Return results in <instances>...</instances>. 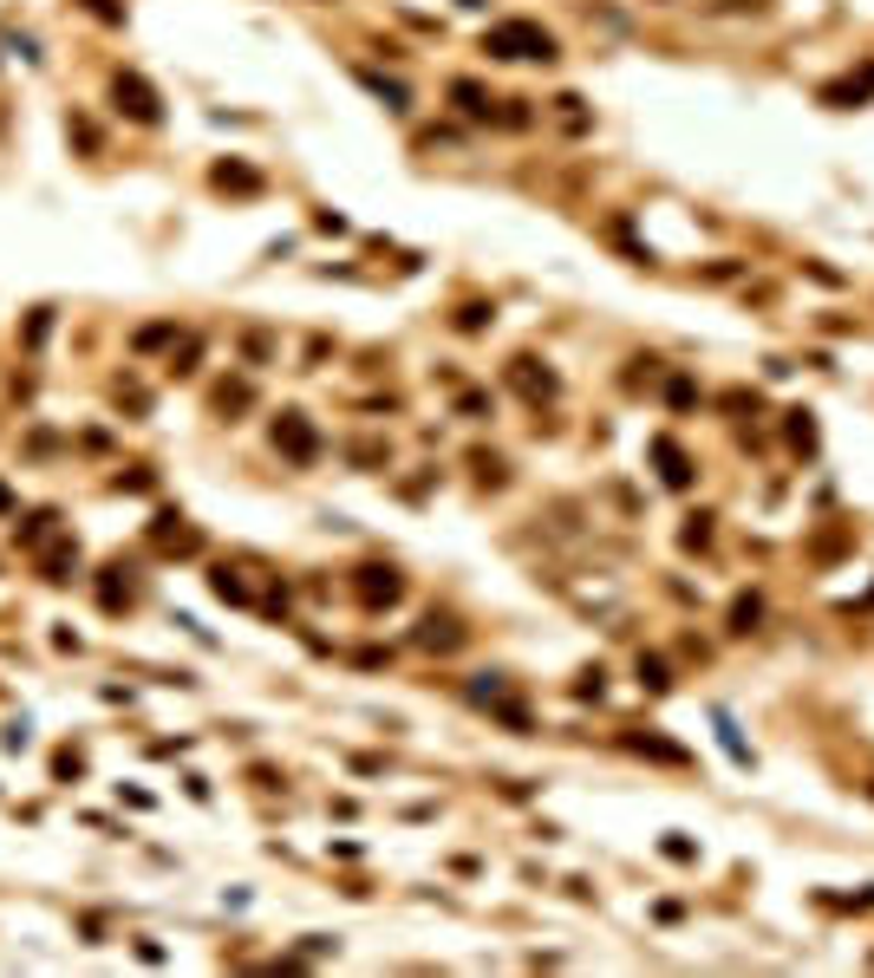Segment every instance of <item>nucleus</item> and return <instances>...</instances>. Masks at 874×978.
<instances>
[{"mask_svg":"<svg viewBox=\"0 0 874 978\" xmlns=\"http://www.w3.org/2000/svg\"><path fill=\"white\" fill-rule=\"evenodd\" d=\"M483 53H490V60H542V66H548L562 46H555V33H548L542 20H497V26L483 33Z\"/></svg>","mask_w":874,"mask_h":978,"instance_id":"nucleus-1","label":"nucleus"},{"mask_svg":"<svg viewBox=\"0 0 874 978\" xmlns=\"http://www.w3.org/2000/svg\"><path fill=\"white\" fill-rule=\"evenodd\" d=\"M40 574H46V581H73V574H78V542H73V535H60V542L40 555Z\"/></svg>","mask_w":874,"mask_h":978,"instance_id":"nucleus-13","label":"nucleus"},{"mask_svg":"<svg viewBox=\"0 0 874 978\" xmlns=\"http://www.w3.org/2000/svg\"><path fill=\"white\" fill-rule=\"evenodd\" d=\"M757 627H764V594H737L731 600V632L744 639V632H757Z\"/></svg>","mask_w":874,"mask_h":978,"instance_id":"nucleus-15","label":"nucleus"},{"mask_svg":"<svg viewBox=\"0 0 874 978\" xmlns=\"http://www.w3.org/2000/svg\"><path fill=\"white\" fill-rule=\"evenodd\" d=\"M647 450H653V464H659V483L665 489H692V457L679 450V437H653Z\"/></svg>","mask_w":874,"mask_h":978,"instance_id":"nucleus-7","label":"nucleus"},{"mask_svg":"<svg viewBox=\"0 0 874 978\" xmlns=\"http://www.w3.org/2000/svg\"><path fill=\"white\" fill-rule=\"evenodd\" d=\"M790 444H797V450H816V424H809V412H790Z\"/></svg>","mask_w":874,"mask_h":978,"instance_id":"nucleus-25","label":"nucleus"},{"mask_svg":"<svg viewBox=\"0 0 874 978\" xmlns=\"http://www.w3.org/2000/svg\"><path fill=\"white\" fill-rule=\"evenodd\" d=\"M111 111L131 118V125H163V98H157V85L145 72H118L111 78Z\"/></svg>","mask_w":874,"mask_h":978,"instance_id":"nucleus-2","label":"nucleus"},{"mask_svg":"<svg viewBox=\"0 0 874 978\" xmlns=\"http://www.w3.org/2000/svg\"><path fill=\"white\" fill-rule=\"evenodd\" d=\"M150 542H157L163 555H196V549H203V535L183 529V515H157V522H150Z\"/></svg>","mask_w":874,"mask_h":978,"instance_id":"nucleus-8","label":"nucleus"},{"mask_svg":"<svg viewBox=\"0 0 874 978\" xmlns=\"http://www.w3.org/2000/svg\"><path fill=\"white\" fill-rule=\"evenodd\" d=\"M196 352H203V340H183V352H170V372H177V379L196 372Z\"/></svg>","mask_w":874,"mask_h":978,"instance_id":"nucleus-27","label":"nucleus"},{"mask_svg":"<svg viewBox=\"0 0 874 978\" xmlns=\"http://www.w3.org/2000/svg\"><path fill=\"white\" fill-rule=\"evenodd\" d=\"M170 340H177V320H157V327H138V340H131V347L157 352V347H170Z\"/></svg>","mask_w":874,"mask_h":978,"instance_id":"nucleus-19","label":"nucleus"},{"mask_svg":"<svg viewBox=\"0 0 874 978\" xmlns=\"http://www.w3.org/2000/svg\"><path fill=\"white\" fill-rule=\"evenodd\" d=\"M490 313H497V307H483V300L457 307V333H483V327H490Z\"/></svg>","mask_w":874,"mask_h":978,"instance_id":"nucleus-21","label":"nucleus"},{"mask_svg":"<svg viewBox=\"0 0 874 978\" xmlns=\"http://www.w3.org/2000/svg\"><path fill=\"white\" fill-rule=\"evenodd\" d=\"M470 464H477V483H503V457H483V450H477Z\"/></svg>","mask_w":874,"mask_h":978,"instance_id":"nucleus-28","label":"nucleus"},{"mask_svg":"<svg viewBox=\"0 0 874 978\" xmlns=\"http://www.w3.org/2000/svg\"><path fill=\"white\" fill-rule=\"evenodd\" d=\"M679 542H685V549H705V542H712V515H692V522H685V535H679Z\"/></svg>","mask_w":874,"mask_h":978,"instance_id":"nucleus-26","label":"nucleus"},{"mask_svg":"<svg viewBox=\"0 0 874 978\" xmlns=\"http://www.w3.org/2000/svg\"><path fill=\"white\" fill-rule=\"evenodd\" d=\"M78 7H85L92 20H105V26H125V7H118V0H78Z\"/></svg>","mask_w":874,"mask_h":978,"instance_id":"nucleus-24","label":"nucleus"},{"mask_svg":"<svg viewBox=\"0 0 874 978\" xmlns=\"http://www.w3.org/2000/svg\"><path fill=\"white\" fill-rule=\"evenodd\" d=\"M0 509H13V489H7V483H0Z\"/></svg>","mask_w":874,"mask_h":978,"instance_id":"nucleus-29","label":"nucleus"},{"mask_svg":"<svg viewBox=\"0 0 874 978\" xmlns=\"http://www.w3.org/2000/svg\"><path fill=\"white\" fill-rule=\"evenodd\" d=\"M665 405H672V412H692V405H699V385H692V379H672V385H665Z\"/></svg>","mask_w":874,"mask_h":978,"instance_id":"nucleus-23","label":"nucleus"},{"mask_svg":"<svg viewBox=\"0 0 874 978\" xmlns=\"http://www.w3.org/2000/svg\"><path fill=\"white\" fill-rule=\"evenodd\" d=\"M210 405L235 424V412H248V405H255V385H248V379H222L216 392H210Z\"/></svg>","mask_w":874,"mask_h":978,"instance_id":"nucleus-14","label":"nucleus"},{"mask_svg":"<svg viewBox=\"0 0 874 978\" xmlns=\"http://www.w3.org/2000/svg\"><path fill=\"white\" fill-rule=\"evenodd\" d=\"M210 587H216V600H228V607H248V587H242V574H235V567H216V574H210Z\"/></svg>","mask_w":874,"mask_h":978,"instance_id":"nucleus-17","label":"nucleus"},{"mask_svg":"<svg viewBox=\"0 0 874 978\" xmlns=\"http://www.w3.org/2000/svg\"><path fill=\"white\" fill-rule=\"evenodd\" d=\"M46 535H53V509H40V515H26V522H20V542H26V549H40Z\"/></svg>","mask_w":874,"mask_h":978,"instance_id":"nucleus-22","label":"nucleus"},{"mask_svg":"<svg viewBox=\"0 0 874 978\" xmlns=\"http://www.w3.org/2000/svg\"><path fill=\"white\" fill-rule=\"evenodd\" d=\"M855 907H874V887H868V894H855Z\"/></svg>","mask_w":874,"mask_h":978,"instance_id":"nucleus-30","label":"nucleus"},{"mask_svg":"<svg viewBox=\"0 0 874 978\" xmlns=\"http://www.w3.org/2000/svg\"><path fill=\"white\" fill-rule=\"evenodd\" d=\"M418 646H425V652H457V646H463L457 614H425V620H418Z\"/></svg>","mask_w":874,"mask_h":978,"instance_id":"nucleus-10","label":"nucleus"},{"mask_svg":"<svg viewBox=\"0 0 874 978\" xmlns=\"http://www.w3.org/2000/svg\"><path fill=\"white\" fill-rule=\"evenodd\" d=\"M640 685H647V692H672V666H665L659 652H640Z\"/></svg>","mask_w":874,"mask_h":978,"instance_id":"nucleus-18","label":"nucleus"},{"mask_svg":"<svg viewBox=\"0 0 874 978\" xmlns=\"http://www.w3.org/2000/svg\"><path fill=\"white\" fill-rule=\"evenodd\" d=\"M210 183H216L222 196H262V170H248V163H216Z\"/></svg>","mask_w":874,"mask_h":978,"instance_id":"nucleus-12","label":"nucleus"},{"mask_svg":"<svg viewBox=\"0 0 874 978\" xmlns=\"http://www.w3.org/2000/svg\"><path fill=\"white\" fill-rule=\"evenodd\" d=\"M510 385L522 392V398H535V405L562 392V379H555V372H548L542 359H529V352H522V359H510Z\"/></svg>","mask_w":874,"mask_h":978,"instance_id":"nucleus-6","label":"nucleus"},{"mask_svg":"<svg viewBox=\"0 0 874 978\" xmlns=\"http://www.w3.org/2000/svg\"><path fill=\"white\" fill-rule=\"evenodd\" d=\"M46 333H53V307H33V313H26V333H20V340H26V352L46 347Z\"/></svg>","mask_w":874,"mask_h":978,"instance_id":"nucleus-20","label":"nucleus"},{"mask_svg":"<svg viewBox=\"0 0 874 978\" xmlns=\"http://www.w3.org/2000/svg\"><path fill=\"white\" fill-rule=\"evenodd\" d=\"M268 437H275V450H281L288 464H300V470L320 457V430H313V418H307V412H281Z\"/></svg>","mask_w":874,"mask_h":978,"instance_id":"nucleus-4","label":"nucleus"},{"mask_svg":"<svg viewBox=\"0 0 874 978\" xmlns=\"http://www.w3.org/2000/svg\"><path fill=\"white\" fill-rule=\"evenodd\" d=\"M353 594H360L365 614H385V607H398V600H405V574H398V567H385V561H365L360 574H353Z\"/></svg>","mask_w":874,"mask_h":978,"instance_id":"nucleus-3","label":"nucleus"},{"mask_svg":"<svg viewBox=\"0 0 874 978\" xmlns=\"http://www.w3.org/2000/svg\"><path fill=\"white\" fill-rule=\"evenodd\" d=\"M627 751H640V757H653V764H672V769L692 764L685 744H665V737H653V731H627Z\"/></svg>","mask_w":874,"mask_h":978,"instance_id":"nucleus-11","label":"nucleus"},{"mask_svg":"<svg viewBox=\"0 0 874 978\" xmlns=\"http://www.w3.org/2000/svg\"><path fill=\"white\" fill-rule=\"evenodd\" d=\"M360 85H365V92H379V98H385V111H405V105H412V92H405L398 78H379V72H360Z\"/></svg>","mask_w":874,"mask_h":978,"instance_id":"nucleus-16","label":"nucleus"},{"mask_svg":"<svg viewBox=\"0 0 874 978\" xmlns=\"http://www.w3.org/2000/svg\"><path fill=\"white\" fill-rule=\"evenodd\" d=\"M450 105H457L463 118H477V125H490V118H497V98H490L477 78H450Z\"/></svg>","mask_w":874,"mask_h":978,"instance_id":"nucleus-9","label":"nucleus"},{"mask_svg":"<svg viewBox=\"0 0 874 978\" xmlns=\"http://www.w3.org/2000/svg\"><path fill=\"white\" fill-rule=\"evenodd\" d=\"M816 98H822L829 111H855V105H868V98H874V60H862V66L842 72V78H829Z\"/></svg>","mask_w":874,"mask_h":978,"instance_id":"nucleus-5","label":"nucleus"}]
</instances>
